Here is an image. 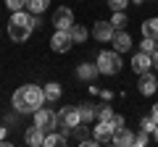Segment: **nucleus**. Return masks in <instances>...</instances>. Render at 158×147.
I'll list each match as a JSON object with an SVG mask.
<instances>
[{
  "label": "nucleus",
  "instance_id": "9",
  "mask_svg": "<svg viewBox=\"0 0 158 147\" xmlns=\"http://www.w3.org/2000/svg\"><path fill=\"white\" fill-rule=\"evenodd\" d=\"M113 34H116V29L111 26V21H98L95 26H92V37H95L98 42H111Z\"/></svg>",
  "mask_w": 158,
  "mask_h": 147
},
{
  "label": "nucleus",
  "instance_id": "27",
  "mask_svg": "<svg viewBox=\"0 0 158 147\" xmlns=\"http://www.w3.org/2000/svg\"><path fill=\"white\" fill-rule=\"evenodd\" d=\"M148 142H150V134H148V131H140V134H135V145H137V147H145Z\"/></svg>",
  "mask_w": 158,
  "mask_h": 147
},
{
  "label": "nucleus",
  "instance_id": "6",
  "mask_svg": "<svg viewBox=\"0 0 158 147\" xmlns=\"http://www.w3.org/2000/svg\"><path fill=\"white\" fill-rule=\"evenodd\" d=\"M74 45V40H71V32L69 29H56V34L50 37V47H53V53H69V47Z\"/></svg>",
  "mask_w": 158,
  "mask_h": 147
},
{
  "label": "nucleus",
  "instance_id": "30",
  "mask_svg": "<svg viewBox=\"0 0 158 147\" xmlns=\"http://www.w3.org/2000/svg\"><path fill=\"white\" fill-rule=\"evenodd\" d=\"M100 97H103V100H111L113 95H111V89H103V92H100Z\"/></svg>",
  "mask_w": 158,
  "mask_h": 147
},
{
  "label": "nucleus",
  "instance_id": "8",
  "mask_svg": "<svg viewBox=\"0 0 158 147\" xmlns=\"http://www.w3.org/2000/svg\"><path fill=\"white\" fill-rule=\"evenodd\" d=\"M53 26L56 29H71L74 26V11L66 6L56 8V13H53Z\"/></svg>",
  "mask_w": 158,
  "mask_h": 147
},
{
  "label": "nucleus",
  "instance_id": "15",
  "mask_svg": "<svg viewBox=\"0 0 158 147\" xmlns=\"http://www.w3.org/2000/svg\"><path fill=\"white\" fill-rule=\"evenodd\" d=\"M24 139H27V145H32V147H40L42 142H45V131H42L37 124H34V126H29V129L24 131Z\"/></svg>",
  "mask_w": 158,
  "mask_h": 147
},
{
  "label": "nucleus",
  "instance_id": "4",
  "mask_svg": "<svg viewBox=\"0 0 158 147\" xmlns=\"http://www.w3.org/2000/svg\"><path fill=\"white\" fill-rule=\"evenodd\" d=\"M82 124V116H79V108H61V110H58V129L63 131V134H71L74 129H77V126Z\"/></svg>",
  "mask_w": 158,
  "mask_h": 147
},
{
  "label": "nucleus",
  "instance_id": "14",
  "mask_svg": "<svg viewBox=\"0 0 158 147\" xmlns=\"http://www.w3.org/2000/svg\"><path fill=\"white\" fill-rule=\"evenodd\" d=\"M113 145H116V147H129V145H135V134H132L127 126H118L116 134H113Z\"/></svg>",
  "mask_w": 158,
  "mask_h": 147
},
{
  "label": "nucleus",
  "instance_id": "17",
  "mask_svg": "<svg viewBox=\"0 0 158 147\" xmlns=\"http://www.w3.org/2000/svg\"><path fill=\"white\" fill-rule=\"evenodd\" d=\"M142 37H150V40H158V16L142 21Z\"/></svg>",
  "mask_w": 158,
  "mask_h": 147
},
{
  "label": "nucleus",
  "instance_id": "2",
  "mask_svg": "<svg viewBox=\"0 0 158 147\" xmlns=\"http://www.w3.org/2000/svg\"><path fill=\"white\" fill-rule=\"evenodd\" d=\"M34 26H37V16L34 13H29L27 8L24 11H13L11 21H8V37L13 42H27L32 37Z\"/></svg>",
  "mask_w": 158,
  "mask_h": 147
},
{
  "label": "nucleus",
  "instance_id": "16",
  "mask_svg": "<svg viewBox=\"0 0 158 147\" xmlns=\"http://www.w3.org/2000/svg\"><path fill=\"white\" fill-rule=\"evenodd\" d=\"M42 89H45V100L48 102H58L61 100V84H58V81H48Z\"/></svg>",
  "mask_w": 158,
  "mask_h": 147
},
{
  "label": "nucleus",
  "instance_id": "1",
  "mask_svg": "<svg viewBox=\"0 0 158 147\" xmlns=\"http://www.w3.org/2000/svg\"><path fill=\"white\" fill-rule=\"evenodd\" d=\"M11 102L16 108V113H34V110H40L45 105V89L37 84H24L13 92Z\"/></svg>",
  "mask_w": 158,
  "mask_h": 147
},
{
  "label": "nucleus",
  "instance_id": "20",
  "mask_svg": "<svg viewBox=\"0 0 158 147\" xmlns=\"http://www.w3.org/2000/svg\"><path fill=\"white\" fill-rule=\"evenodd\" d=\"M127 21H129V18H127L124 11H113V16H111V26L116 29V32H121V29L127 26Z\"/></svg>",
  "mask_w": 158,
  "mask_h": 147
},
{
  "label": "nucleus",
  "instance_id": "32",
  "mask_svg": "<svg viewBox=\"0 0 158 147\" xmlns=\"http://www.w3.org/2000/svg\"><path fill=\"white\" fill-rule=\"evenodd\" d=\"M153 68H158V50L153 53Z\"/></svg>",
  "mask_w": 158,
  "mask_h": 147
},
{
  "label": "nucleus",
  "instance_id": "3",
  "mask_svg": "<svg viewBox=\"0 0 158 147\" xmlns=\"http://www.w3.org/2000/svg\"><path fill=\"white\" fill-rule=\"evenodd\" d=\"M98 68H100V74L103 76H113V74H118L121 71V66H124V61H121V53H116V50H103V53H98Z\"/></svg>",
  "mask_w": 158,
  "mask_h": 147
},
{
  "label": "nucleus",
  "instance_id": "21",
  "mask_svg": "<svg viewBox=\"0 0 158 147\" xmlns=\"http://www.w3.org/2000/svg\"><path fill=\"white\" fill-rule=\"evenodd\" d=\"M79 116H82V124H87V126H90L92 121L98 118V113H95V110H92L90 105H79Z\"/></svg>",
  "mask_w": 158,
  "mask_h": 147
},
{
  "label": "nucleus",
  "instance_id": "23",
  "mask_svg": "<svg viewBox=\"0 0 158 147\" xmlns=\"http://www.w3.org/2000/svg\"><path fill=\"white\" fill-rule=\"evenodd\" d=\"M140 126H142V131H148V134H153V131H156V118H153V116H145V118L140 121Z\"/></svg>",
  "mask_w": 158,
  "mask_h": 147
},
{
  "label": "nucleus",
  "instance_id": "25",
  "mask_svg": "<svg viewBox=\"0 0 158 147\" xmlns=\"http://www.w3.org/2000/svg\"><path fill=\"white\" fill-rule=\"evenodd\" d=\"M98 118H100V121H111V118H113V110H111V105H103L100 110H98Z\"/></svg>",
  "mask_w": 158,
  "mask_h": 147
},
{
  "label": "nucleus",
  "instance_id": "5",
  "mask_svg": "<svg viewBox=\"0 0 158 147\" xmlns=\"http://www.w3.org/2000/svg\"><path fill=\"white\" fill-rule=\"evenodd\" d=\"M34 124L40 126V129L45 131V134H50V131L58 129V113H53L50 108H40V110H34Z\"/></svg>",
  "mask_w": 158,
  "mask_h": 147
},
{
  "label": "nucleus",
  "instance_id": "19",
  "mask_svg": "<svg viewBox=\"0 0 158 147\" xmlns=\"http://www.w3.org/2000/svg\"><path fill=\"white\" fill-rule=\"evenodd\" d=\"M42 145L45 147H63L66 145V134H63V131L61 134H53L50 131V134H45V142H42Z\"/></svg>",
  "mask_w": 158,
  "mask_h": 147
},
{
  "label": "nucleus",
  "instance_id": "13",
  "mask_svg": "<svg viewBox=\"0 0 158 147\" xmlns=\"http://www.w3.org/2000/svg\"><path fill=\"white\" fill-rule=\"evenodd\" d=\"M98 74H100L98 63H79V66H77V76H79L82 81H92Z\"/></svg>",
  "mask_w": 158,
  "mask_h": 147
},
{
  "label": "nucleus",
  "instance_id": "31",
  "mask_svg": "<svg viewBox=\"0 0 158 147\" xmlns=\"http://www.w3.org/2000/svg\"><path fill=\"white\" fill-rule=\"evenodd\" d=\"M150 116H153V118H156V124H158V102H156V105H153V113H150Z\"/></svg>",
  "mask_w": 158,
  "mask_h": 147
},
{
  "label": "nucleus",
  "instance_id": "11",
  "mask_svg": "<svg viewBox=\"0 0 158 147\" xmlns=\"http://www.w3.org/2000/svg\"><path fill=\"white\" fill-rule=\"evenodd\" d=\"M150 68H153V55L150 53L140 50L135 58H132V71L135 74H145V71H150Z\"/></svg>",
  "mask_w": 158,
  "mask_h": 147
},
{
  "label": "nucleus",
  "instance_id": "26",
  "mask_svg": "<svg viewBox=\"0 0 158 147\" xmlns=\"http://www.w3.org/2000/svg\"><path fill=\"white\" fill-rule=\"evenodd\" d=\"M132 0H108V6H111V11H124L127 6H129Z\"/></svg>",
  "mask_w": 158,
  "mask_h": 147
},
{
  "label": "nucleus",
  "instance_id": "18",
  "mask_svg": "<svg viewBox=\"0 0 158 147\" xmlns=\"http://www.w3.org/2000/svg\"><path fill=\"white\" fill-rule=\"evenodd\" d=\"M48 6H50V0H27V11L34 13V16H40L42 11H48Z\"/></svg>",
  "mask_w": 158,
  "mask_h": 147
},
{
  "label": "nucleus",
  "instance_id": "28",
  "mask_svg": "<svg viewBox=\"0 0 158 147\" xmlns=\"http://www.w3.org/2000/svg\"><path fill=\"white\" fill-rule=\"evenodd\" d=\"M6 6L11 8V11H24V8H27V0H6Z\"/></svg>",
  "mask_w": 158,
  "mask_h": 147
},
{
  "label": "nucleus",
  "instance_id": "7",
  "mask_svg": "<svg viewBox=\"0 0 158 147\" xmlns=\"http://www.w3.org/2000/svg\"><path fill=\"white\" fill-rule=\"evenodd\" d=\"M113 134H116L113 121H98V124L92 126V137H95V142H113Z\"/></svg>",
  "mask_w": 158,
  "mask_h": 147
},
{
  "label": "nucleus",
  "instance_id": "24",
  "mask_svg": "<svg viewBox=\"0 0 158 147\" xmlns=\"http://www.w3.org/2000/svg\"><path fill=\"white\" fill-rule=\"evenodd\" d=\"M156 42H158V40H150V37H145V40L140 42V50H145V53H150V55H153V53L158 50V45H156Z\"/></svg>",
  "mask_w": 158,
  "mask_h": 147
},
{
  "label": "nucleus",
  "instance_id": "33",
  "mask_svg": "<svg viewBox=\"0 0 158 147\" xmlns=\"http://www.w3.org/2000/svg\"><path fill=\"white\" fill-rule=\"evenodd\" d=\"M0 139H6V126H0Z\"/></svg>",
  "mask_w": 158,
  "mask_h": 147
},
{
  "label": "nucleus",
  "instance_id": "29",
  "mask_svg": "<svg viewBox=\"0 0 158 147\" xmlns=\"http://www.w3.org/2000/svg\"><path fill=\"white\" fill-rule=\"evenodd\" d=\"M113 126H116V129H118V126H124V116H118V113H113Z\"/></svg>",
  "mask_w": 158,
  "mask_h": 147
},
{
  "label": "nucleus",
  "instance_id": "22",
  "mask_svg": "<svg viewBox=\"0 0 158 147\" xmlns=\"http://www.w3.org/2000/svg\"><path fill=\"white\" fill-rule=\"evenodd\" d=\"M69 32H71V40H74V42H87V29H85V26L74 24V26L69 29Z\"/></svg>",
  "mask_w": 158,
  "mask_h": 147
},
{
  "label": "nucleus",
  "instance_id": "10",
  "mask_svg": "<svg viewBox=\"0 0 158 147\" xmlns=\"http://www.w3.org/2000/svg\"><path fill=\"white\" fill-rule=\"evenodd\" d=\"M137 89H140V95H145V97L156 95V89H158V79L153 76L150 71L140 74V84H137Z\"/></svg>",
  "mask_w": 158,
  "mask_h": 147
},
{
  "label": "nucleus",
  "instance_id": "34",
  "mask_svg": "<svg viewBox=\"0 0 158 147\" xmlns=\"http://www.w3.org/2000/svg\"><path fill=\"white\" fill-rule=\"evenodd\" d=\"M153 139H156V142H158V126H156V131H153Z\"/></svg>",
  "mask_w": 158,
  "mask_h": 147
},
{
  "label": "nucleus",
  "instance_id": "35",
  "mask_svg": "<svg viewBox=\"0 0 158 147\" xmlns=\"http://www.w3.org/2000/svg\"><path fill=\"white\" fill-rule=\"evenodd\" d=\"M132 3H135V6H140V3H145V0H132Z\"/></svg>",
  "mask_w": 158,
  "mask_h": 147
},
{
  "label": "nucleus",
  "instance_id": "12",
  "mask_svg": "<svg viewBox=\"0 0 158 147\" xmlns=\"http://www.w3.org/2000/svg\"><path fill=\"white\" fill-rule=\"evenodd\" d=\"M111 47H113L116 53H127V50H132V37L124 32V29H121V32H116V34H113Z\"/></svg>",
  "mask_w": 158,
  "mask_h": 147
}]
</instances>
